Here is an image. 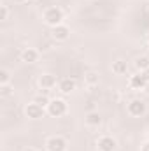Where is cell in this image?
<instances>
[{"instance_id":"cell-23","label":"cell","mask_w":149,"mask_h":151,"mask_svg":"<svg viewBox=\"0 0 149 151\" xmlns=\"http://www.w3.org/2000/svg\"><path fill=\"white\" fill-rule=\"evenodd\" d=\"M144 91H146V93H148V95H149V83H148V84H146V88H144Z\"/></svg>"},{"instance_id":"cell-8","label":"cell","mask_w":149,"mask_h":151,"mask_svg":"<svg viewBox=\"0 0 149 151\" xmlns=\"http://www.w3.org/2000/svg\"><path fill=\"white\" fill-rule=\"evenodd\" d=\"M128 84H130V88L132 90H144L146 88V84H148V81L144 79V76L140 74V72H137V74L130 76V79H128Z\"/></svg>"},{"instance_id":"cell-7","label":"cell","mask_w":149,"mask_h":151,"mask_svg":"<svg viewBox=\"0 0 149 151\" xmlns=\"http://www.w3.org/2000/svg\"><path fill=\"white\" fill-rule=\"evenodd\" d=\"M51 35H53V39H56V40H67V39L70 37V28L62 23V25L51 28Z\"/></svg>"},{"instance_id":"cell-1","label":"cell","mask_w":149,"mask_h":151,"mask_svg":"<svg viewBox=\"0 0 149 151\" xmlns=\"http://www.w3.org/2000/svg\"><path fill=\"white\" fill-rule=\"evenodd\" d=\"M44 23L49 25L51 28L53 27H58L63 23V11L60 7H49L44 11Z\"/></svg>"},{"instance_id":"cell-13","label":"cell","mask_w":149,"mask_h":151,"mask_svg":"<svg viewBox=\"0 0 149 151\" xmlns=\"http://www.w3.org/2000/svg\"><path fill=\"white\" fill-rule=\"evenodd\" d=\"M112 72L117 76H123L128 72V63L125 60H114L112 62Z\"/></svg>"},{"instance_id":"cell-19","label":"cell","mask_w":149,"mask_h":151,"mask_svg":"<svg viewBox=\"0 0 149 151\" xmlns=\"http://www.w3.org/2000/svg\"><path fill=\"white\" fill-rule=\"evenodd\" d=\"M7 18H9V7H7V5H2V7H0V19L5 21Z\"/></svg>"},{"instance_id":"cell-9","label":"cell","mask_w":149,"mask_h":151,"mask_svg":"<svg viewBox=\"0 0 149 151\" xmlns=\"http://www.w3.org/2000/svg\"><path fill=\"white\" fill-rule=\"evenodd\" d=\"M75 86H77V83H75V79H72V77H62L58 81V90L62 93H72L75 90Z\"/></svg>"},{"instance_id":"cell-20","label":"cell","mask_w":149,"mask_h":151,"mask_svg":"<svg viewBox=\"0 0 149 151\" xmlns=\"http://www.w3.org/2000/svg\"><path fill=\"white\" fill-rule=\"evenodd\" d=\"M140 74L144 76V79H146V81H148V83H149V69H146V70H142Z\"/></svg>"},{"instance_id":"cell-24","label":"cell","mask_w":149,"mask_h":151,"mask_svg":"<svg viewBox=\"0 0 149 151\" xmlns=\"http://www.w3.org/2000/svg\"><path fill=\"white\" fill-rule=\"evenodd\" d=\"M14 2H18V4H23V2H27V0H14Z\"/></svg>"},{"instance_id":"cell-11","label":"cell","mask_w":149,"mask_h":151,"mask_svg":"<svg viewBox=\"0 0 149 151\" xmlns=\"http://www.w3.org/2000/svg\"><path fill=\"white\" fill-rule=\"evenodd\" d=\"M21 60H23L25 63H35V62L39 60V51L34 49V47L23 49V51H21Z\"/></svg>"},{"instance_id":"cell-25","label":"cell","mask_w":149,"mask_h":151,"mask_svg":"<svg viewBox=\"0 0 149 151\" xmlns=\"http://www.w3.org/2000/svg\"><path fill=\"white\" fill-rule=\"evenodd\" d=\"M148 11H149V4H148Z\"/></svg>"},{"instance_id":"cell-6","label":"cell","mask_w":149,"mask_h":151,"mask_svg":"<svg viewBox=\"0 0 149 151\" xmlns=\"http://www.w3.org/2000/svg\"><path fill=\"white\" fill-rule=\"evenodd\" d=\"M47 113L42 106H39L35 102H30L27 107H25V114L30 118V119H40V118H44V114Z\"/></svg>"},{"instance_id":"cell-14","label":"cell","mask_w":149,"mask_h":151,"mask_svg":"<svg viewBox=\"0 0 149 151\" xmlns=\"http://www.w3.org/2000/svg\"><path fill=\"white\" fill-rule=\"evenodd\" d=\"M98 74L97 72H93V70H90V72H86L84 74V83L86 84H90V86H97L98 84Z\"/></svg>"},{"instance_id":"cell-4","label":"cell","mask_w":149,"mask_h":151,"mask_svg":"<svg viewBox=\"0 0 149 151\" xmlns=\"http://www.w3.org/2000/svg\"><path fill=\"white\" fill-rule=\"evenodd\" d=\"M67 148H69L67 141L60 135H51L46 141V150L47 151H67Z\"/></svg>"},{"instance_id":"cell-12","label":"cell","mask_w":149,"mask_h":151,"mask_svg":"<svg viewBox=\"0 0 149 151\" xmlns=\"http://www.w3.org/2000/svg\"><path fill=\"white\" fill-rule=\"evenodd\" d=\"M84 123H86L88 127H91V128L100 127V123H102V116H100L98 113H88L86 114V118H84Z\"/></svg>"},{"instance_id":"cell-17","label":"cell","mask_w":149,"mask_h":151,"mask_svg":"<svg viewBox=\"0 0 149 151\" xmlns=\"http://www.w3.org/2000/svg\"><path fill=\"white\" fill-rule=\"evenodd\" d=\"M0 84H11V74L5 69L0 70Z\"/></svg>"},{"instance_id":"cell-2","label":"cell","mask_w":149,"mask_h":151,"mask_svg":"<svg viewBox=\"0 0 149 151\" xmlns=\"http://www.w3.org/2000/svg\"><path fill=\"white\" fill-rule=\"evenodd\" d=\"M67 109H69V106H67V102L63 99H53L49 102V106H47L46 111H47L49 116H53V118H60V116L67 114Z\"/></svg>"},{"instance_id":"cell-5","label":"cell","mask_w":149,"mask_h":151,"mask_svg":"<svg viewBox=\"0 0 149 151\" xmlns=\"http://www.w3.org/2000/svg\"><path fill=\"white\" fill-rule=\"evenodd\" d=\"M98 151H116L117 150V141L111 135H102L97 142Z\"/></svg>"},{"instance_id":"cell-3","label":"cell","mask_w":149,"mask_h":151,"mask_svg":"<svg viewBox=\"0 0 149 151\" xmlns=\"http://www.w3.org/2000/svg\"><path fill=\"white\" fill-rule=\"evenodd\" d=\"M126 111H128L130 116L139 118V116H144V114H146L148 106H146V102H144V100H140V99H133V100H130V102H128Z\"/></svg>"},{"instance_id":"cell-21","label":"cell","mask_w":149,"mask_h":151,"mask_svg":"<svg viewBox=\"0 0 149 151\" xmlns=\"http://www.w3.org/2000/svg\"><path fill=\"white\" fill-rule=\"evenodd\" d=\"M140 151H149V141H148V142H144V144H142V148H140Z\"/></svg>"},{"instance_id":"cell-15","label":"cell","mask_w":149,"mask_h":151,"mask_svg":"<svg viewBox=\"0 0 149 151\" xmlns=\"http://www.w3.org/2000/svg\"><path fill=\"white\" fill-rule=\"evenodd\" d=\"M32 102H35V104H39V106H42L44 109H47V106H49V97L47 95H44V93H37L35 97H34V100Z\"/></svg>"},{"instance_id":"cell-10","label":"cell","mask_w":149,"mask_h":151,"mask_svg":"<svg viewBox=\"0 0 149 151\" xmlns=\"http://www.w3.org/2000/svg\"><path fill=\"white\" fill-rule=\"evenodd\" d=\"M39 86L42 90H51L56 86V77L53 74H40L39 76Z\"/></svg>"},{"instance_id":"cell-18","label":"cell","mask_w":149,"mask_h":151,"mask_svg":"<svg viewBox=\"0 0 149 151\" xmlns=\"http://www.w3.org/2000/svg\"><path fill=\"white\" fill-rule=\"evenodd\" d=\"M11 93H12L11 84H0V95H2V97H7V95H11Z\"/></svg>"},{"instance_id":"cell-16","label":"cell","mask_w":149,"mask_h":151,"mask_svg":"<svg viewBox=\"0 0 149 151\" xmlns=\"http://www.w3.org/2000/svg\"><path fill=\"white\" fill-rule=\"evenodd\" d=\"M135 69H137L139 72H142V70L149 69V58L148 56H139V58L135 60Z\"/></svg>"},{"instance_id":"cell-22","label":"cell","mask_w":149,"mask_h":151,"mask_svg":"<svg viewBox=\"0 0 149 151\" xmlns=\"http://www.w3.org/2000/svg\"><path fill=\"white\" fill-rule=\"evenodd\" d=\"M23 151H37V150H35V148H32V146H28V148H25Z\"/></svg>"}]
</instances>
